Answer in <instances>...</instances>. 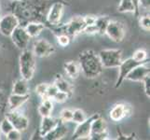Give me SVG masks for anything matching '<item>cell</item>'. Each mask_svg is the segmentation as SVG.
Here are the masks:
<instances>
[{
  "label": "cell",
  "mask_w": 150,
  "mask_h": 140,
  "mask_svg": "<svg viewBox=\"0 0 150 140\" xmlns=\"http://www.w3.org/2000/svg\"><path fill=\"white\" fill-rule=\"evenodd\" d=\"M99 116H100V114H98V113L92 114L91 116L87 118L83 122L77 124L76 130L73 134V136H72V139H75V140L90 139L91 123L97 117H99Z\"/></svg>",
  "instance_id": "cell-9"
},
{
  "label": "cell",
  "mask_w": 150,
  "mask_h": 140,
  "mask_svg": "<svg viewBox=\"0 0 150 140\" xmlns=\"http://www.w3.org/2000/svg\"><path fill=\"white\" fill-rule=\"evenodd\" d=\"M54 46L46 39H38L34 43L33 53L35 57L38 58H46L54 53Z\"/></svg>",
  "instance_id": "cell-14"
},
{
  "label": "cell",
  "mask_w": 150,
  "mask_h": 140,
  "mask_svg": "<svg viewBox=\"0 0 150 140\" xmlns=\"http://www.w3.org/2000/svg\"><path fill=\"white\" fill-rule=\"evenodd\" d=\"M139 11L140 9H144L146 11L149 12V9H150V0H139Z\"/></svg>",
  "instance_id": "cell-40"
},
{
  "label": "cell",
  "mask_w": 150,
  "mask_h": 140,
  "mask_svg": "<svg viewBox=\"0 0 150 140\" xmlns=\"http://www.w3.org/2000/svg\"><path fill=\"white\" fill-rule=\"evenodd\" d=\"M90 139L91 140L109 139V137H108V130H107L106 122L105 119H103L101 116L97 117L91 123Z\"/></svg>",
  "instance_id": "cell-7"
},
{
  "label": "cell",
  "mask_w": 150,
  "mask_h": 140,
  "mask_svg": "<svg viewBox=\"0 0 150 140\" xmlns=\"http://www.w3.org/2000/svg\"><path fill=\"white\" fill-rule=\"evenodd\" d=\"M12 1H22V0H12Z\"/></svg>",
  "instance_id": "cell-44"
},
{
  "label": "cell",
  "mask_w": 150,
  "mask_h": 140,
  "mask_svg": "<svg viewBox=\"0 0 150 140\" xmlns=\"http://www.w3.org/2000/svg\"><path fill=\"white\" fill-rule=\"evenodd\" d=\"M0 136H1V132H0ZM0 138H1V137H0Z\"/></svg>",
  "instance_id": "cell-45"
},
{
  "label": "cell",
  "mask_w": 150,
  "mask_h": 140,
  "mask_svg": "<svg viewBox=\"0 0 150 140\" xmlns=\"http://www.w3.org/2000/svg\"><path fill=\"white\" fill-rule=\"evenodd\" d=\"M65 3L63 0H57L50 5L47 14H46V27L57 25L61 23L64 11Z\"/></svg>",
  "instance_id": "cell-5"
},
{
  "label": "cell",
  "mask_w": 150,
  "mask_h": 140,
  "mask_svg": "<svg viewBox=\"0 0 150 140\" xmlns=\"http://www.w3.org/2000/svg\"><path fill=\"white\" fill-rule=\"evenodd\" d=\"M9 37L11 38L13 44L16 46L18 49L22 50L24 49H27L29 41L31 39L29 35L26 33V31H25L24 27L22 26V25H19V26L15 28Z\"/></svg>",
  "instance_id": "cell-13"
},
{
  "label": "cell",
  "mask_w": 150,
  "mask_h": 140,
  "mask_svg": "<svg viewBox=\"0 0 150 140\" xmlns=\"http://www.w3.org/2000/svg\"><path fill=\"white\" fill-rule=\"evenodd\" d=\"M59 122H60V119H56L51 116L43 117L40 123V128H39V133L41 134V136L44 137L46 134L50 131L52 130Z\"/></svg>",
  "instance_id": "cell-18"
},
{
  "label": "cell",
  "mask_w": 150,
  "mask_h": 140,
  "mask_svg": "<svg viewBox=\"0 0 150 140\" xmlns=\"http://www.w3.org/2000/svg\"><path fill=\"white\" fill-rule=\"evenodd\" d=\"M117 10L120 12H132L135 13V6L132 0H120V5L117 7Z\"/></svg>",
  "instance_id": "cell-24"
},
{
  "label": "cell",
  "mask_w": 150,
  "mask_h": 140,
  "mask_svg": "<svg viewBox=\"0 0 150 140\" xmlns=\"http://www.w3.org/2000/svg\"><path fill=\"white\" fill-rule=\"evenodd\" d=\"M111 19L107 16H100L97 17L96 22H95V25L97 27V31H98V35H105V29L108 23Z\"/></svg>",
  "instance_id": "cell-23"
},
{
  "label": "cell",
  "mask_w": 150,
  "mask_h": 140,
  "mask_svg": "<svg viewBox=\"0 0 150 140\" xmlns=\"http://www.w3.org/2000/svg\"><path fill=\"white\" fill-rule=\"evenodd\" d=\"M19 66H20V73L23 79L26 80H31L34 77L35 67V56L33 50L28 49L23 50L22 53L19 58Z\"/></svg>",
  "instance_id": "cell-3"
},
{
  "label": "cell",
  "mask_w": 150,
  "mask_h": 140,
  "mask_svg": "<svg viewBox=\"0 0 150 140\" xmlns=\"http://www.w3.org/2000/svg\"><path fill=\"white\" fill-rule=\"evenodd\" d=\"M79 63L82 74L87 79L97 77L102 74L103 69L99 55L92 50H86L80 53L79 55Z\"/></svg>",
  "instance_id": "cell-2"
},
{
  "label": "cell",
  "mask_w": 150,
  "mask_h": 140,
  "mask_svg": "<svg viewBox=\"0 0 150 140\" xmlns=\"http://www.w3.org/2000/svg\"><path fill=\"white\" fill-rule=\"evenodd\" d=\"M13 129V125L7 117H4L1 121H0V132L1 134H4L5 136L10 132Z\"/></svg>",
  "instance_id": "cell-27"
},
{
  "label": "cell",
  "mask_w": 150,
  "mask_h": 140,
  "mask_svg": "<svg viewBox=\"0 0 150 140\" xmlns=\"http://www.w3.org/2000/svg\"><path fill=\"white\" fill-rule=\"evenodd\" d=\"M72 117H73V110L69 108H64L60 113V120L64 123L72 122Z\"/></svg>",
  "instance_id": "cell-30"
},
{
  "label": "cell",
  "mask_w": 150,
  "mask_h": 140,
  "mask_svg": "<svg viewBox=\"0 0 150 140\" xmlns=\"http://www.w3.org/2000/svg\"><path fill=\"white\" fill-rule=\"evenodd\" d=\"M64 69L66 75L72 80H76L81 73V68L79 61L65 62L64 65Z\"/></svg>",
  "instance_id": "cell-20"
},
{
  "label": "cell",
  "mask_w": 150,
  "mask_h": 140,
  "mask_svg": "<svg viewBox=\"0 0 150 140\" xmlns=\"http://www.w3.org/2000/svg\"><path fill=\"white\" fill-rule=\"evenodd\" d=\"M142 82L144 85V92L146 93V95L149 98L150 97V74L144 77L142 80Z\"/></svg>",
  "instance_id": "cell-37"
},
{
  "label": "cell",
  "mask_w": 150,
  "mask_h": 140,
  "mask_svg": "<svg viewBox=\"0 0 150 140\" xmlns=\"http://www.w3.org/2000/svg\"><path fill=\"white\" fill-rule=\"evenodd\" d=\"M87 115L86 113L80 109V108H76V109L73 110V117H72V122L79 124V123H81L83 122L86 119H87Z\"/></svg>",
  "instance_id": "cell-26"
},
{
  "label": "cell",
  "mask_w": 150,
  "mask_h": 140,
  "mask_svg": "<svg viewBox=\"0 0 150 140\" xmlns=\"http://www.w3.org/2000/svg\"><path fill=\"white\" fill-rule=\"evenodd\" d=\"M30 98V95H20L11 93L9 96H8V110H17L23 106Z\"/></svg>",
  "instance_id": "cell-17"
},
{
  "label": "cell",
  "mask_w": 150,
  "mask_h": 140,
  "mask_svg": "<svg viewBox=\"0 0 150 140\" xmlns=\"http://www.w3.org/2000/svg\"><path fill=\"white\" fill-rule=\"evenodd\" d=\"M8 110V96L2 90H0V121L5 117Z\"/></svg>",
  "instance_id": "cell-25"
},
{
  "label": "cell",
  "mask_w": 150,
  "mask_h": 140,
  "mask_svg": "<svg viewBox=\"0 0 150 140\" xmlns=\"http://www.w3.org/2000/svg\"><path fill=\"white\" fill-rule=\"evenodd\" d=\"M105 35L114 42H122L126 36L125 25L120 21L110 20L105 29Z\"/></svg>",
  "instance_id": "cell-6"
},
{
  "label": "cell",
  "mask_w": 150,
  "mask_h": 140,
  "mask_svg": "<svg viewBox=\"0 0 150 140\" xmlns=\"http://www.w3.org/2000/svg\"><path fill=\"white\" fill-rule=\"evenodd\" d=\"M5 117H7L9 122H11L14 129L23 132L25 131L29 126L28 118L17 110H7Z\"/></svg>",
  "instance_id": "cell-10"
},
{
  "label": "cell",
  "mask_w": 150,
  "mask_h": 140,
  "mask_svg": "<svg viewBox=\"0 0 150 140\" xmlns=\"http://www.w3.org/2000/svg\"><path fill=\"white\" fill-rule=\"evenodd\" d=\"M51 0H22L12 1L11 13L19 20L20 25L24 26L30 22L46 23V14ZM46 25V24H45Z\"/></svg>",
  "instance_id": "cell-1"
},
{
  "label": "cell",
  "mask_w": 150,
  "mask_h": 140,
  "mask_svg": "<svg viewBox=\"0 0 150 140\" xmlns=\"http://www.w3.org/2000/svg\"><path fill=\"white\" fill-rule=\"evenodd\" d=\"M56 38H57V42H58V44L61 47H63V48L67 47L71 42V38L68 35H65V34L56 35Z\"/></svg>",
  "instance_id": "cell-31"
},
{
  "label": "cell",
  "mask_w": 150,
  "mask_h": 140,
  "mask_svg": "<svg viewBox=\"0 0 150 140\" xmlns=\"http://www.w3.org/2000/svg\"><path fill=\"white\" fill-rule=\"evenodd\" d=\"M6 137L8 140H21L22 139V132L13 128L11 131L6 134Z\"/></svg>",
  "instance_id": "cell-33"
},
{
  "label": "cell",
  "mask_w": 150,
  "mask_h": 140,
  "mask_svg": "<svg viewBox=\"0 0 150 140\" xmlns=\"http://www.w3.org/2000/svg\"><path fill=\"white\" fill-rule=\"evenodd\" d=\"M149 62L148 63L141 64L134 68L127 75L126 80L130 81H135V82H142V80L146 77L147 75L150 74V68H149Z\"/></svg>",
  "instance_id": "cell-15"
},
{
  "label": "cell",
  "mask_w": 150,
  "mask_h": 140,
  "mask_svg": "<svg viewBox=\"0 0 150 140\" xmlns=\"http://www.w3.org/2000/svg\"><path fill=\"white\" fill-rule=\"evenodd\" d=\"M38 113H39V115L41 117H48V116H51V112H52V109L50 107H48L47 106H45L44 104L41 103L38 108Z\"/></svg>",
  "instance_id": "cell-34"
},
{
  "label": "cell",
  "mask_w": 150,
  "mask_h": 140,
  "mask_svg": "<svg viewBox=\"0 0 150 140\" xmlns=\"http://www.w3.org/2000/svg\"><path fill=\"white\" fill-rule=\"evenodd\" d=\"M132 58L134 59L135 61H138V62H144V61L149 60L148 56H147V53L144 50H143V49L136 50L133 53Z\"/></svg>",
  "instance_id": "cell-28"
},
{
  "label": "cell",
  "mask_w": 150,
  "mask_h": 140,
  "mask_svg": "<svg viewBox=\"0 0 150 140\" xmlns=\"http://www.w3.org/2000/svg\"><path fill=\"white\" fill-rule=\"evenodd\" d=\"M57 92H58V89H57L54 84H49L48 88H47V91H46V93H45V96H44V98H42V99L50 98V99L52 100L53 96L55 95V93Z\"/></svg>",
  "instance_id": "cell-35"
},
{
  "label": "cell",
  "mask_w": 150,
  "mask_h": 140,
  "mask_svg": "<svg viewBox=\"0 0 150 140\" xmlns=\"http://www.w3.org/2000/svg\"><path fill=\"white\" fill-rule=\"evenodd\" d=\"M96 19H97V16H93V15H87V16L83 17L84 23H85L86 25L94 24L95 22H96Z\"/></svg>",
  "instance_id": "cell-41"
},
{
  "label": "cell",
  "mask_w": 150,
  "mask_h": 140,
  "mask_svg": "<svg viewBox=\"0 0 150 140\" xmlns=\"http://www.w3.org/2000/svg\"><path fill=\"white\" fill-rule=\"evenodd\" d=\"M82 33L86 35H98V31L95 23L91 25H86Z\"/></svg>",
  "instance_id": "cell-38"
},
{
  "label": "cell",
  "mask_w": 150,
  "mask_h": 140,
  "mask_svg": "<svg viewBox=\"0 0 150 140\" xmlns=\"http://www.w3.org/2000/svg\"><path fill=\"white\" fill-rule=\"evenodd\" d=\"M117 134H118V137L117 138V140H133V139H136L135 133H132L131 136H125V134H123L122 132L120 131V127H117Z\"/></svg>",
  "instance_id": "cell-39"
},
{
  "label": "cell",
  "mask_w": 150,
  "mask_h": 140,
  "mask_svg": "<svg viewBox=\"0 0 150 140\" xmlns=\"http://www.w3.org/2000/svg\"><path fill=\"white\" fill-rule=\"evenodd\" d=\"M53 84L56 86L58 91H61V92H64L67 93L70 97L72 96V95H73V92H74L73 86H72V84L70 83V82L68 80H66L62 75L57 74L55 76Z\"/></svg>",
  "instance_id": "cell-19"
},
{
  "label": "cell",
  "mask_w": 150,
  "mask_h": 140,
  "mask_svg": "<svg viewBox=\"0 0 150 140\" xmlns=\"http://www.w3.org/2000/svg\"><path fill=\"white\" fill-rule=\"evenodd\" d=\"M31 139H43V137L41 136V134L39 133V129H38V131L35 133V134H33L32 137H31Z\"/></svg>",
  "instance_id": "cell-43"
},
{
  "label": "cell",
  "mask_w": 150,
  "mask_h": 140,
  "mask_svg": "<svg viewBox=\"0 0 150 140\" xmlns=\"http://www.w3.org/2000/svg\"><path fill=\"white\" fill-rule=\"evenodd\" d=\"M132 112V107L131 105L126 103H118L114 106L109 112L110 119L115 122H120L124 119L130 117Z\"/></svg>",
  "instance_id": "cell-12"
},
{
  "label": "cell",
  "mask_w": 150,
  "mask_h": 140,
  "mask_svg": "<svg viewBox=\"0 0 150 140\" xmlns=\"http://www.w3.org/2000/svg\"><path fill=\"white\" fill-rule=\"evenodd\" d=\"M48 85H49L48 83H40L35 87V92H37V95L39 97H41V99L44 98V96H45V93H46V91H47Z\"/></svg>",
  "instance_id": "cell-36"
},
{
  "label": "cell",
  "mask_w": 150,
  "mask_h": 140,
  "mask_svg": "<svg viewBox=\"0 0 150 140\" xmlns=\"http://www.w3.org/2000/svg\"><path fill=\"white\" fill-rule=\"evenodd\" d=\"M132 2L134 4V6H135V17H140V11H139V0H132Z\"/></svg>",
  "instance_id": "cell-42"
},
{
  "label": "cell",
  "mask_w": 150,
  "mask_h": 140,
  "mask_svg": "<svg viewBox=\"0 0 150 140\" xmlns=\"http://www.w3.org/2000/svg\"><path fill=\"white\" fill-rule=\"evenodd\" d=\"M68 134V128L65 125V123L63 122L60 120V122L52 129L50 131L46 136L43 137V139L46 140H60L63 139L64 136H67Z\"/></svg>",
  "instance_id": "cell-16"
},
{
  "label": "cell",
  "mask_w": 150,
  "mask_h": 140,
  "mask_svg": "<svg viewBox=\"0 0 150 140\" xmlns=\"http://www.w3.org/2000/svg\"><path fill=\"white\" fill-rule=\"evenodd\" d=\"M98 55L103 68L118 67L122 62V50L118 49L103 50L98 53Z\"/></svg>",
  "instance_id": "cell-4"
},
{
  "label": "cell",
  "mask_w": 150,
  "mask_h": 140,
  "mask_svg": "<svg viewBox=\"0 0 150 140\" xmlns=\"http://www.w3.org/2000/svg\"><path fill=\"white\" fill-rule=\"evenodd\" d=\"M30 87L28 85V80L24 79H19L13 82L12 86V93L14 95H29Z\"/></svg>",
  "instance_id": "cell-22"
},
{
  "label": "cell",
  "mask_w": 150,
  "mask_h": 140,
  "mask_svg": "<svg viewBox=\"0 0 150 140\" xmlns=\"http://www.w3.org/2000/svg\"><path fill=\"white\" fill-rule=\"evenodd\" d=\"M139 25L140 27L146 31V32H149L150 30V16H149V13L144 15V16H141L139 18Z\"/></svg>",
  "instance_id": "cell-29"
},
{
  "label": "cell",
  "mask_w": 150,
  "mask_h": 140,
  "mask_svg": "<svg viewBox=\"0 0 150 140\" xmlns=\"http://www.w3.org/2000/svg\"><path fill=\"white\" fill-rule=\"evenodd\" d=\"M149 60L144 61V62H138L135 61L134 59H132V57L131 58H128L126 60H124L121 62V64L118 66V69H120V73H118V77L117 80L116 81V88H120L122 84V82L125 80L127 75L130 73V72L134 68L135 66L141 65V64H144V63H148Z\"/></svg>",
  "instance_id": "cell-8"
},
{
  "label": "cell",
  "mask_w": 150,
  "mask_h": 140,
  "mask_svg": "<svg viewBox=\"0 0 150 140\" xmlns=\"http://www.w3.org/2000/svg\"><path fill=\"white\" fill-rule=\"evenodd\" d=\"M24 29L26 31V33L29 35V37L37 38L41 34V32L46 28V25L43 23L40 22H30L24 25Z\"/></svg>",
  "instance_id": "cell-21"
},
{
  "label": "cell",
  "mask_w": 150,
  "mask_h": 140,
  "mask_svg": "<svg viewBox=\"0 0 150 140\" xmlns=\"http://www.w3.org/2000/svg\"><path fill=\"white\" fill-rule=\"evenodd\" d=\"M19 25V20L13 13L6 14L0 18V33L5 37H9Z\"/></svg>",
  "instance_id": "cell-11"
},
{
  "label": "cell",
  "mask_w": 150,
  "mask_h": 140,
  "mask_svg": "<svg viewBox=\"0 0 150 140\" xmlns=\"http://www.w3.org/2000/svg\"><path fill=\"white\" fill-rule=\"evenodd\" d=\"M69 98H70V96L67 95V93H65L64 92H61V91H58L55 93V95L53 96L52 100H54L55 102L59 103V104H62V103H64L66 100H68Z\"/></svg>",
  "instance_id": "cell-32"
}]
</instances>
